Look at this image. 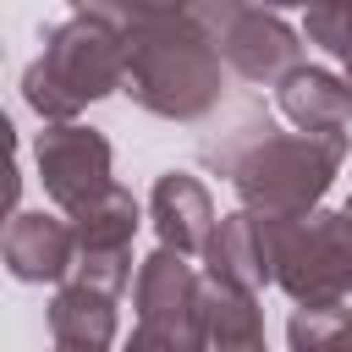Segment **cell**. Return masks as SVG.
Instances as JSON below:
<instances>
[{
  "label": "cell",
  "instance_id": "cell-2",
  "mask_svg": "<svg viewBox=\"0 0 352 352\" xmlns=\"http://www.w3.org/2000/svg\"><path fill=\"white\" fill-rule=\"evenodd\" d=\"M204 154H209V165H220V176H231L242 209H253L264 220H292V214L319 209V198L341 176L352 143H346V132L314 138V132H280L270 116H242L231 126V138L209 143Z\"/></svg>",
  "mask_w": 352,
  "mask_h": 352
},
{
  "label": "cell",
  "instance_id": "cell-19",
  "mask_svg": "<svg viewBox=\"0 0 352 352\" xmlns=\"http://www.w3.org/2000/svg\"><path fill=\"white\" fill-rule=\"evenodd\" d=\"M346 88H352V60H346Z\"/></svg>",
  "mask_w": 352,
  "mask_h": 352
},
{
  "label": "cell",
  "instance_id": "cell-16",
  "mask_svg": "<svg viewBox=\"0 0 352 352\" xmlns=\"http://www.w3.org/2000/svg\"><path fill=\"white\" fill-rule=\"evenodd\" d=\"M302 33H308V44H319L324 55L352 60V0H324V6H308Z\"/></svg>",
  "mask_w": 352,
  "mask_h": 352
},
{
  "label": "cell",
  "instance_id": "cell-1",
  "mask_svg": "<svg viewBox=\"0 0 352 352\" xmlns=\"http://www.w3.org/2000/svg\"><path fill=\"white\" fill-rule=\"evenodd\" d=\"M126 38L132 104L165 121H198L220 104V50L192 16V6H110Z\"/></svg>",
  "mask_w": 352,
  "mask_h": 352
},
{
  "label": "cell",
  "instance_id": "cell-10",
  "mask_svg": "<svg viewBox=\"0 0 352 352\" xmlns=\"http://www.w3.org/2000/svg\"><path fill=\"white\" fill-rule=\"evenodd\" d=\"M132 302H138V324H176V319H204V280H198V270H192L182 253H170V248H154V253L138 264Z\"/></svg>",
  "mask_w": 352,
  "mask_h": 352
},
{
  "label": "cell",
  "instance_id": "cell-5",
  "mask_svg": "<svg viewBox=\"0 0 352 352\" xmlns=\"http://www.w3.org/2000/svg\"><path fill=\"white\" fill-rule=\"evenodd\" d=\"M192 16L204 22V33L214 38L220 60L248 77V82H286L297 66H302V38L286 16L275 11H258V6H236V0H220V6H192Z\"/></svg>",
  "mask_w": 352,
  "mask_h": 352
},
{
  "label": "cell",
  "instance_id": "cell-15",
  "mask_svg": "<svg viewBox=\"0 0 352 352\" xmlns=\"http://www.w3.org/2000/svg\"><path fill=\"white\" fill-rule=\"evenodd\" d=\"M286 341L292 352H352V308H297Z\"/></svg>",
  "mask_w": 352,
  "mask_h": 352
},
{
  "label": "cell",
  "instance_id": "cell-7",
  "mask_svg": "<svg viewBox=\"0 0 352 352\" xmlns=\"http://www.w3.org/2000/svg\"><path fill=\"white\" fill-rule=\"evenodd\" d=\"M204 280H220V286H236V292H253V297H258V286L275 280L264 214H253V209L220 214V226L204 248Z\"/></svg>",
  "mask_w": 352,
  "mask_h": 352
},
{
  "label": "cell",
  "instance_id": "cell-12",
  "mask_svg": "<svg viewBox=\"0 0 352 352\" xmlns=\"http://www.w3.org/2000/svg\"><path fill=\"white\" fill-rule=\"evenodd\" d=\"M50 336L55 346H72V352H104L116 341V297L66 280L50 297Z\"/></svg>",
  "mask_w": 352,
  "mask_h": 352
},
{
  "label": "cell",
  "instance_id": "cell-8",
  "mask_svg": "<svg viewBox=\"0 0 352 352\" xmlns=\"http://www.w3.org/2000/svg\"><path fill=\"white\" fill-rule=\"evenodd\" d=\"M148 220H154V231H160V248H170V253H182V258H187V253H204L209 236H214V226H220L209 187H204L198 176H187V170H165V176L154 182V192H148Z\"/></svg>",
  "mask_w": 352,
  "mask_h": 352
},
{
  "label": "cell",
  "instance_id": "cell-14",
  "mask_svg": "<svg viewBox=\"0 0 352 352\" xmlns=\"http://www.w3.org/2000/svg\"><path fill=\"white\" fill-rule=\"evenodd\" d=\"M138 198L126 187H110L104 198H94L82 214H72V236H77V253H126L132 236H138Z\"/></svg>",
  "mask_w": 352,
  "mask_h": 352
},
{
  "label": "cell",
  "instance_id": "cell-9",
  "mask_svg": "<svg viewBox=\"0 0 352 352\" xmlns=\"http://www.w3.org/2000/svg\"><path fill=\"white\" fill-rule=\"evenodd\" d=\"M77 264V236L72 220L44 214V209H16L6 226V270L16 280H60Z\"/></svg>",
  "mask_w": 352,
  "mask_h": 352
},
{
  "label": "cell",
  "instance_id": "cell-21",
  "mask_svg": "<svg viewBox=\"0 0 352 352\" xmlns=\"http://www.w3.org/2000/svg\"><path fill=\"white\" fill-rule=\"evenodd\" d=\"M346 214H352V198H346Z\"/></svg>",
  "mask_w": 352,
  "mask_h": 352
},
{
  "label": "cell",
  "instance_id": "cell-11",
  "mask_svg": "<svg viewBox=\"0 0 352 352\" xmlns=\"http://www.w3.org/2000/svg\"><path fill=\"white\" fill-rule=\"evenodd\" d=\"M275 104L297 132H314V138L352 126V88L324 66H297L286 82H275Z\"/></svg>",
  "mask_w": 352,
  "mask_h": 352
},
{
  "label": "cell",
  "instance_id": "cell-20",
  "mask_svg": "<svg viewBox=\"0 0 352 352\" xmlns=\"http://www.w3.org/2000/svg\"><path fill=\"white\" fill-rule=\"evenodd\" d=\"M55 352H72V346H55Z\"/></svg>",
  "mask_w": 352,
  "mask_h": 352
},
{
  "label": "cell",
  "instance_id": "cell-6",
  "mask_svg": "<svg viewBox=\"0 0 352 352\" xmlns=\"http://www.w3.org/2000/svg\"><path fill=\"white\" fill-rule=\"evenodd\" d=\"M33 165H38V182L50 192V204L66 220L82 214L94 198H104L116 187L110 182V143H104V132L82 126V121L44 126L38 143H33Z\"/></svg>",
  "mask_w": 352,
  "mask_h": 352
},
{
  "label": "cell",
  "instance_id": "cell-4",
  "mask_svg": "<svg viewBox=\"0 0 352 352\" xmlns=\"http://www.w3.org/2000/svg\"><path fill=\"white\" fill-rule=\"evenodd\" d=\"M270 226V258L275 286L297 308H336L352 292V214L346 209H314Z\"/></svg>",
  "mask_w": 352,
  "mask_h": 352
},
{
  "label": "cell",
  "instance_id": "cell-17",
  "mask_svg": "<svg viewBox=\"0 0 352 352\" xmlns=\"http://www.w3.org/2000/svg\"><path fill=\"white\" fill-rule=\"evenodd\" d=\"M66 280H77L88 292H104V297H121V286L132 280V248L126 253H77Z\"/></svg>",
  "mask_w": 352,
  "mask_h": 352
},
{
  "label": "cell",
  "instance_id": "cell-13",
  "mask_svg": "<svg viewBox=\"0 0 352 352\" xmlns=\"http://www.w3.org/2000/svg\"><path fill=\"white\" fill-rule=\"evenodd\" d=\"M204 352H270L264 346V308L253 292L204 280Z\"/></svg>",
  "mask_w": 352,
  "mask_h": 352
},
{
  "label": "cell",
  "instance_id": "cell-18",
  "mask_svg": "<svg viewBox=\"0 0 352 352\" xmlns=\"http://www.w3.org/2000/svg\"><path fill=\"white\" fill-rule=\"evenodd\" d=\"M121 352H204V319H176V324H138Z\"/></svg>",
  "mask_w": 352,
  "mask_h": 352
},
{
  "label": "cell",
  "instance_id": "cell-3",
  "mask_svg": "<svg viewBox=\"0 0 352 352\" xmlns=\"http://www.w3.org/2000/svg\"><path fill=\"white\" fill-rule=\"evenodd\" d=\"M116 88H126V38L110 6H77L44 38V55L22 72V99L44 116V126L77 121L82 104Z\"/></svg>",
  "mask_w": 352,
  "mask_h": 352
}]
</instances>
